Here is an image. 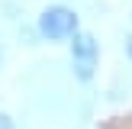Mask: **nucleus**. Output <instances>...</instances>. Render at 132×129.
<instances>
[{"label": "nucleus", "instance_id": "1", "mask_svg": "<svg viewBox=\"0 0 132 129\" xmlns=\"http://www.w3.org/2000/svg\"><path fill=\"white\" fill-rule=\"evenodd\" d=\"M39 36L48 42H61V39H74L77 36V13L71 6H45L39 13Z\"/></svg>", "mask_w": 132, "mask_h": 129}, {"label": "nucleus", "instance_id": "2", "mask_svg": "<svg viewBox=\"0 0 132 129\" xmlns=\"http://www.w3.org/2000/svg\"><path fill=\"white\" fill-rule=\"evenodd\" d=\"M97 58H100V45L90 32H77L74 42H71V64H74V74L81 81H90L97 68Z\"/></svg>", "mask_w": 132, "mask_h": 129}, {"label": "nucleus", "instance_id": "4", "mask_svg": "<svg viewBox=\"0 0 132 129\" xmlns=\"http://www.w3.org/2000/svg\"><path fill=\"white\" fill-rule=\"evenodd\" d=\"M126 55H129V61H132V36L126 39Z\"/></svg>", "mask_w": 132, "mask_h": 129}, {"label": "nucleus", "instance_id": "3", "mask_svg": "<svg viewBox=\"0 0 132 129\" xmlns=\"http://www.w3.org/2000/svg\"><path fill=\"white\" fill-rule=\"evenodd\" d=\"M0 129H13V119L6 113H0Z\"/></svg>", "mask_w": 132, "mask_h": 129}]
</instances>
